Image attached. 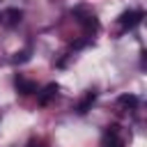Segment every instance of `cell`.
<instances>
[{
  "mask_svg": "<svg viewBox=\"0 0 147 147\" xmlns=\"http://www.w3.org/2000/svg\"><path fill=\"white\" fill-rule=\"evenodd\" d=\"M21 21H23V11L18 7H7L0 11V25H5V28H14Z\"/></svg>",
  "mask_w": 147,
  "mask_h": 147,
  "instance_id": "1",
  "label": "cell"
},
{
  "mask_svg": "<svg viewBox=\"0 0 147 147\" xmlns=\"http://www.w3.org/2000/svg\"><path fill=\"white\" fill-rule=\"evenodd\" d=\"M57 92H60V87H57V83H48L41 92H39V96H37V103L39 106H48L55 96H57Z\"/></svg>",
  "mask_w": 147,
  "mask_h": 147,
  "instance_id": "2",
  "label": "cell"
},
{
  "mask_svg": "<svg viewBox=\"0 0 147 147\" xmlns=\"http://www.w3.org/2000/svg\"><path fill=\"white\" fill-rule=\"evenodd\" d=\"M140 21H142V11H124V14L119 16V25H122L124 30L136 28Z\"/></svg>",
  "mask_w": 147,
  "mask_h": 147,
  "instance_id": "3",
  "label": "cell"
},
{
  "mask_svg": "<svg viewBox=\"0 0 147 147\" xmlns=\"http://www.w3.org/2000/svg\"><path fill=\"white\" fill-rule=\"evenodd\" d=\"M103 147H124V142H122V138H119V133H117V126H110V129L106 131V136H103Z\"/></svg>",
  "mask_w": 147,
  "mask_h": 147,
  "instance_id": "4",
  "label": "cell"
},
{
  "mask_svg": "<svg viewBox=\"0 0 147 147\" xmlns=\"http://www.w3.org/2000/svg\"><path fill=\"white\" fill-rule=\"evenodd\" d=\"M16 90H18L21 94H34V92H37V83L25 80L23 76H18V78H16Z\"/></svg>",
  "mask_w": 147,
  "mask_h": 147,
  "instance_id": "5",
  "label": "cell"
},
{
  "mask_svg": "<svg viewBox=\"0 0 147 147\" xmlns=\"http://www.w3.org/2000/svg\"><path fill=\"white\" fill-rule=\"evenodd\" d=\"M94 99H96V92H85V96L80 99V103H78V108H76V110H78L80 115H85V113L90 110V106L94 103Z\"/></svg>",
  "mask_w": 147,
  "mask_h": 147,
  "instance_id": "6",
  "label": "cell"
},
{
  "mask_svg": "<svg viewBox=\"0 0 147 147\" xmlns=\"http://www.w3.org/2000/svg\"><path fill=\"white\" fill-rule=\"evenodd\" d=\"M80 21V25L87 30V32H96L99 30V21L94 18V16H83V18H78Z\"/></svg>",
  "mask_w": 147,
  "mask_h": 147,
  "instance_id": "7",
  "label": "cell"
},
{
  "mask_svg": "<svg viewBox=\"0 0 147 147\" xmlns=\"http://www.w3.org/2000/svg\"><path fill=\"white\" fill-rule=\"evenodd\" d=\"M117 103L124 106V108H136V106H138V96H136V94H122V96L117 99Z\"/></svg>",
  "mask_w": 147,
  "mask_h": 147,
  "instance_id": "8",
  "label": "cell"
},
{
  "mask_svg": "<svg viewBox=\"0 0 147 147\" xmlns=\"http://www.w3.org/2000/svg\"><path fill=\"white\" fill-rule=\"evenodd\" d=\"M25 60H30V53H28V51L16 53V57H14V62H25Z\"/></svg>",
  "mask_w": 147,
  "mask_h": 147,
  "instance_id": "9",
  "label": "cell"
},
{
  "mask_svg": "<svg viewBox=\"0 0 147 147\" xmlns=\"http://www.w3.org/2000/svg\"><path fill=\"white\" fill-rule=\"evenodd\" d=\"M28 147H46V145H44V142H39V140H30V145H28Z\"/></svg>",
  "mask_w": 147,
  "mask_h": 147,
  "instance_id": "10",
  "label": "cell"
}]
</instances>
